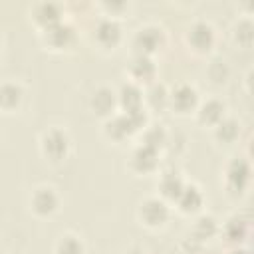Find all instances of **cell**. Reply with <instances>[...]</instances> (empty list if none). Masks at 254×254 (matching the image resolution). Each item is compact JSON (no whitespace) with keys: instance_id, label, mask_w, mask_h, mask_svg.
Listing matches in <instances>:
<instances>
[{"instance_id":"1","label":"cell","mask_w":254,"mask_h":254,"mask_svg":"<svg viewBox=\"0 0 254 254\" xmlns=\"http://www.w3.org/2000/svg\"><path fill=\"white\" fill-rule=\"evenodd\" d=\"M42 147H44V153L52 159H62L67 151V137L65 133L54 129L50 133H46L44 141H42Z\"/></svg>"},{"instance_id":"2","label":"cell","mask_w":254,"mask_h":254,"mask_svg":"<svg viewBox=\"0 0 254 254\" xmlns=\"http://www.w3.org/2000/svg\"><path fill=\"white\" fill-rule=\"evenodd\" d=\"M141 218L145 220V224L149 226H157V224H163L167 220V206L163 200L159 198H149L143 202L141 206Z\"/></svg>"},{"instance_id":"3","label":"cell","mask_w":254,"mask_h":254,"mask_svg":"<svg viewBox=\"0 0 254 254\" xmlns=\"http://www.w3.org/2000/svg\"><path fill=\"white\" fill-rule=\"evenodd\" d=\"M161 44V30L157 28H143L135 36V48L139 50L141 56H147L149 52L157 50Z\"/></svg>"},{"instance_id":"4","label":"cell","mask_w":254,"mask_h":254,"mask_svg":"<svg viewBox=\"0 0 254 254\" xmlns=\"http://www.w3.org/2000/svg\"><path fill=\"white\" fill-rule=\"evenodd\" d=\"M194 103H196V91L189 85H179L171 93V105L179 111H189L190 107H194Z\"/></svg>"},{"instance_id":"5","label":"cell","mask_w":254,"mask_h":254,"mask_svg":"<svg viewBox=\"0 0 254 254\" xmlns=\"http://www.w3.org/2000/svg\"><path fill=\"white\" fill-rule=\"evenodd\" d=\"M56 204H58V198L52 192V189H38L32 196V206L40 214H50L56 208Z\"/></svg>"},{"instance_id":"6","label":"cell","mask_w":254,"mask_h":254,"mask_svg":"<svg viewBox=\"0 0 254 254\" xmlns=\"http://www.w3.org/2000/svg\"><path fill=\"white\" fill-rule=\"evenodd\" d=\"M189 42L196 48V50H208V46L212 44V30L208 24H194L190 28V34H189Z\"/></svg>"},{"instance_id":"7","label":"cell","mask_w":254,"mask_h":254,"mask_svg":"<svg viewBox=\"0 0 254 254\" xmlns=\"http://www.w3.org/2000/svg\"><path fill=\"white\" fill-rule=\"evenodd\" d=\"M95 38L99 44L103 46H113L117 44L119 40V26L113 22V20H103L97 24V30H95Z\"/></svg>"},{"instance_id":"8","label":"cell","mask_w":254,"mask_h":254,"mask_svg":"<svg viewBox=\"0 0 254 254\" xmlns=\"http://www.w3.org/2000/svg\"><path fill=\"white\" fill-rule=\"evenodd\" d=\"M248 173H250V171H248V165H246L244 161H234V163L230 165V169H228V175H226L230 189L242 190L244 185H246V181H248Z\"/></svg>"},{"instance_id":"9","label":"cell","mask_w":254,"mask_h":254,"mask_svg":"<svg viewBox=\"0 0 254 254\" xmlns=\"http://www.w3.org/2000/svg\"><path fill=\"white\" fill-rule=\"evenodd\" d=\"M131 73H133V77H137L141 81H149L153 77V73H155V65L149 60V56L137 54L135 60L131 62Z\"/></svg>"},{"instance_id":"10","label":"cell","mask_w":254,"mask_h":254,"mask_svg":"<svg viewBox=\"0 0 254 254\" xmlns=\"http://www.w3.org/2000/svg\"><path fill=\"white\" fill-rule=\"evenodd\" d=\"M46 40L54 46V48H64L69 40H71V28L64 26V24H54L46 28Z\"/></svg>"},{"instance_id":"11","label":"cell","mask_w":254,"mask_h":254,"mask_svg":"<svg viewBox=\"0 0 254 254\" xmlns=\"http://www.w3.org/2000/svg\"><path fill=\"white\" fill-rule=\"evenodd\" d=\"M91 105H93V109H95L97 113L105 115V113H109V111L113 109V105H115V93H113L111 89H107V87H101V89H97V91L93 93Z\"/></svg>"},{"instance_id":"12","label":"cell","mask_w":254,"mask_h":254,"mask_svg":"<svg viewBox=\"0 0 254 254\" xmlns=\"http://www.w3.org/2000/svg\"><path fill=\"white\" fill-rule=\"evenodd\" d=\"M119 101L125 105V109H127V113H129V111L141 109L143 97H141V91H139L135 85H123L121 91H119Z\"/></svg>"},{"instance_id":"13","label":"cell","mask_w":254,"mask_h":254,"mask_svg":"<svg viewBox=\"0 0 254 254\" xmlns=\"http://www.w3.org/2000/svg\"><path fill=\"white\" fill-rule=\"evenodd\" d=\"M20 99H22V91H20L18 85H14V83H4V85H0V105H2L4 109L16 107V105L20 103Z\"/></svg>"},{"instance_id":"14","label":"cell","mask_w":254,"mask_h":254,"mask_svg":"<svg viewBox=\"0 0 254 254\" xmlns=\"http://www.w3.org/2000/svg\"><path fill=\"white\" fill-rule=\"evenodd\" d=\"M177 198H179V204L183 210H194L202 202V196L194 187H183V190L179 192Z\"/></svg>"},{"instance_id":"15","label":"cell","mask_w":254,"mask_h":254,"mask_svg":"<svg viewBox=\"0 0 254 254\" xmlns=\"http://www.w3.org/2000/svg\"><path fill=\"white\" fill-rule=\"evenodd\" d=\"M155 157H157V149L143 145V147H139V149L135 151V155H133V165H135L137 169L147 171V169H151V167L155 165Z\"/></svg>"},{"instance_id":"16","label":"cell","mask_w":254,"mask_h":254,"mask_svg":"<svg viewBox=\"0 0 254 254\" xmlns=\"http://www.w3.org/2000/svg\"><path fill=\"white\" fill-rule=\"evenodd\" d=\"M58 18H60V10L56 4H40L36 8V20L46 24V28L58 24Z\"/></svg>"},{"instance_id":"17","label":"cell","mask_w":254,"mask_h":254,"mask_svg":"<svg viewBox=\"0 0 254 254\" xmlns=\"http://www.w3.org/2000/svg\"><path fill=\"white\" fill-rule=\"evenodd\" d=\"M161 190H163V194H165V196L177 198V196H179V192L183 190V183H181V179H179L177 175L169 173V175H165V177H163V181H161Z\"/></svg>"},{"instance_id":"18","label":"cell","mask_w":254,"mask_h":254,"mask_svg":"<svg viewBox=\"0 0 254 254\" xmlns=\"http://www.w3.org/2000/svg\"><path fill=\"white\" fill-rule=\"evenodd\" d=\"M222 119V105L216 101H208L200 109V121L204 123H220Z\"/></svg>"},{"instance_id":"19","label":"cell","mask_w":254,"mask_h":254,"mask_svg":"<svg viewBox=\"0 0 254 254\" xmlns=\"http://www.w3.org/2000/svg\"><path fill=\"white\" fill-rule=\"evenodd\" d=\"M58 254H83V246L75 236H64L58 242Z\"/></svg>"},{"instance_id":"20","label":"cell","mask_w":254,"mask_h":254,"mask_svg":"<svg viewBox=\"0 0 254 254\" xmlns=\"http://www.w3.org/2000/svg\"><path fill=\"white\" fill-rule=\"evenodd\" d=\"M236 133H238V129H236V123H234V121H220V123H218V129H216L218 139H222V141H232V139L236 137Z\"/></svg>"},{"instance_id":"21","label":"cell","mask_w":254,"mask_h":254,"mask_svg":"<svg viewBox=\"0 0 254 254\" xmlns=\"http://www.w3.org/2000/svg\"><path fill=\"white\" fill-rule=\"evenodd\" d=\"M196 228H202V236H210V234L214 232V220H212V218H206V216H202V218L198 220Z\"/></svg>"},{"instance_id":"22","label":"cell","mask_w":254,"mask_h":254,"mask_svg":"<svg viewBox=\"0 0 254 254\" xmlns=\"http://www.w3.org/2000/svg\"><path fill=\"white\" fill-rule=\"evenodd\" d=\"M129 254H141V252H129Z\"/></svg>"}]
</instances>
